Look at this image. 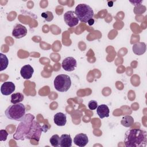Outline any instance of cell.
<instances>
[{"label":"cell","mask_w":147,"mask_h":147,"mask_svg":"<svg viewBox=\"0 0 147 147\" xmlns=\"http://www.w3.org/2000/svg\"><path fill=\"white\" fill-rule=\"evenodd\" d=\"M124 142L127 147H145L147 144L146 131L140 129H129L125 134Z\"/></svg>","instance_id":"1"},{"label":"cell","mask_w":147,"mask_h":147,"mask_svg":"<svg viewBox=\"0 0 147 147\" xmlns=\"http://www.w3.org/2000/svg\"><path fill=\"white\" fill-rule=\"evenodd\" d=\"M34 119V117L33 115L31 114H26L24 118L17 126L16 131L13 136L14 139L16 140H24L31 129Z\"/></svg>","instance_id":"2"},{"label":"cell","mask_w":147,"mask_h":147,"mask_svg":"<svg viewBox=\"0 0 147 147\" xmlns=\"http://www.w3.org/2000/svg\"><path fill=\"white\" fill-rule=\"evenodd\" d=\"M25 107L21 103L9 106L5 110L6 117L11 120L21 121L25 116Z\"/></svg>","instance_id":"3"},{"label":"cell","mask_w":147,"mask_h":147,"mask_svg":"<svg viewBox=\"0 0 147 147\" xmlns=\"http://www.w3.org/2000/svg\"><path fill=\"white\" fill-rule=\"evenodd\" d=\"M75 13L79 20L83 22H87L88 20L92 19L94 16L92 9L88 5L80 3L75 8Z\"/></svg>","instance_id":"4"},{"label":"cell","mask_w":147,"mask_h":147,"mask_svg":"<svg viewBox=\"0 0 147 147\" xmlns=\"http://www.w3.org/2000/svg\"><path fill=\"white\" fill-rule=\"evenodd\" d=\"M55 88L61 92L67 91L71 86L70 77L65 74H60L56 76L54 79Z\"/></svg>","instance_id":"5"},{"label":"cell","mask_w":147,"mask_h":147,"mask_svg":"<svg viewBox=\"0 0 147 147\" xmlns=\"http://www.w3.org/2000/svg\"><path fill=\"white\" fill-rule=\"evenodd\" d=\"M42 131H45L44 130H43L42 126L38 122L34 120L31 129L29 133L26 136L25 138L29 140L33 139L38 142L41 134V132Z\"/></svg>","instance_id":"6"},{"label":"cell","mask_w":147,"mask_h":147,"mask_svg":"<svg viewBox=\"0 0 147 147\" xmlns=\"http://www.w3.org/2000/svg\"><path fill=\"white\" fill-rule=\"evenodd\" d=\"M64 20L65 24L69 27H74L79 23V19L76 15L75 11L69 10L64 14Z\"/></svg>","instance_id":"7"},{"label":"cell","mask_w":147,"mask_h":147,"mask_svg":"<svg viewBox=\"0 0 147 147\" xmlns=\"http://www.w3.org/2000/svg\"><path fill=\"white\" fill-rule=\"evenodd\" d=\"M77 65V62L75 58L72 57H67L65 58L61 63L62 68L66 71L71 72L74 71Z\"/></svg>","instance_id":"8"},{"label":"cell","mask_w":147,"mask_h":147,"mask_svg":"<svg viewBox=\"0 0 147 147\" xmlns=\"http://www.w3.org/2000/svg\"><path fill=\"white\" fill-rule=\"evenodd\" d=\"M27 32V29L25 26L20 24H17L13 29L12 35L16 38H21L25 36Z\"/></svg>","instance_id":"9"},{"label":"cell","mask_w":147,"mask_h":147,"mask_svg":"<svg viewBox=\"0 0 147 147\" xmlns=\"http://www.w3.org/2000/svg\"><path fill=\"white\" fill-rule=\"evenodd\" d=\"M16 89V86L12 82H5L1 87V94L3 95H9L12 94Z\"/></svg>","instance_id":"10"},{"label":"cell","mask_w":147,"mask_h":147,"mask_svg":"<svg viewBox=\"0 0 147 147\" xmlns=\"http://www.w3.org/2000/svg\"><path fill=\"white\" fill-rule=\"evenodd\" d=\"M74 144L80 147L85 146L88 142V138L84 133L76 134L74 138Z\"/></svg>","instance_id":"11"},{"label":"cell","mask_w":147,"mask_h":147,"mask_svg":"<svg viewBox=\"0 0 147 147\" xmlns=\"http://www.w3.org/2000/svg\"><path fill=\"white\" fill-rule=\"evenodd\" d=\"M34 72L33 68L29 64H26L22 67L20 70L21 76L25 79H29L32 78Z\"/></svg>","instance_id":"12"},{"label":"cell","mask_w":147,"mask_h":147,"mask_svg":"<svg viewBox=\"0 0 147 147\" xmlns=\"http://www.w3.org/2000/svg\"><path fill=\"white\" fill-rule=\"evenodd\" d=\"M146 46L144 42H138L133 44L132 49L134 54L137 55H142L146 51Z\"/></svg>","instance_id":"13"},{"label":"cell","mask_w":147,"mask_h":147,"mask_svg":"<svg viewBox=\"0 0 147 147\" xmlns=\"http://www.w3.org/2000/svg\"><path fill=\"white\" fill-rule=\"evenodd\" d=\"M53 121L57 126H63L67 122L66 115L61 112L57 113L53 117Z\"/></svg>","instance_id":"14"},{"label":"cell","mask_w":147,"mask_h":147,"mask_svg":"<svg viewBox=\"0 0 147 147\" xmlns=\"http://www.w3.org/2000/svg\"><path fill=\"white\" fill-rule=\"evenodd\" d=\"M96 113L99 117V118L102 119L105 117H109L110 110L107 105L102 104L99 106H98L96 108Z\"/></svg>","instance_id":"15"},{"label":"cell","mask_w":147,"mask_h":147,"mask_svg":"<svg viewBox=\"0 0 147 147\" xmlns=\"http://www.w3.org/2000/svg\"><path fill=\"white\" fill-rule=\"evenodd\" d=\"M72 140L69 134H63L60 137L59 145L61 147H71Z\"/></svg>","instance_id":"16"},{"label":"cell","mask_w":147,"mask_h":147,"mask_svg":"<svg viewBox=\"0 0 147 147\" xmlns=\"http://www.w3.org/2000/svg\"><path fill=\"white\" fill-rule=\"evenodd\" d=\"M134 122V121L133 118L129 115H126L123 116L121 121V125L127 127L131 126L133 125Z\"/></svg>","instance_id":"17"},{"label":"cell","mask_w":147,"mask_h":147,"mask_svg":"<svg viewBox=\"0 0 147 147\" xmlns=\"http://www.w3.org/2000/svg\"><path fill=\"white\" fill-rule=\"evenodd\" d=\"M24 99V95L21 92L14 93L11 96L10 102L12 104H17L22 102Z\"/></svg>","instance_id":"18"},{"label":"cell","mask_w":147,"mask_h":147,"mask_svg":"<svg viewBox=\"0 0 147 147\" xmlns=\"http://www.w3.org/2000/svg\"><path fill=\"white\" fill-rule=\"evenodd\" d=\"M0 71L5 69L7 67L9 64V60L7 56L2 53H0Z\"/></svg>","instance_id":"19"},{"label":"cell","mask_w":147,"mask_h":147,"mask_svg":"<svg viewBox=\"0 0 147 147\" xmlns=\"http://www.w3.org/2000/svg\"><path fill=\"white\" fill-rule=\"evenodd\" d=\"M49 142L52 145V146L54 147H57L59 146L60 137L57 134H54L50 138Z\"/></svg>","instance_id":"20"},{"label":"cell","mask_w":147,"mask_h":147,"mask_svg":"<svg viewBox=\"0 0 147 147\" xmlns=\"http://www.w3.org/2000/svg\"><path fill=\"white\" fill-rule=\"evenodd\" d=\"M41 16L42 17H43L44 18V20L46 21H48V22H50V21H52L53 19V17H54L53 13L51 11H49L42 13Z\"/></svg>","instance_id":"21"},{"label":"cell","mask_w":147,"mask_h":147,"mask_svg":"<svg viewBox=\"0 0 147 147\" xmlns=\"http://www.w3.org/2000/svg\"><path fill=\"white\" fill-rule=\"evenodd\" d=\"M88 107L91 110H95L98 107V103L94 100H91L88 103Z\"/></svg>","instance_id":"22"},{"label":"cell","mask_w":147,"mask_h":147,"mask_svg":"<svg viewBox=\"0 0 147 147\" xmlns=\"http://www.w3.org/2000/svg\"><path fill=\"white\" fill-rule=\"evenodd\" d=\"M8 136V133L6 130L1 129L0 130V141H5L6 140Z\"/></svg>","instance_id":"23"},{"label":"cell","mask_w":147,"mask_h":147,"mask_svg":"<svg viewBox=\"0 0 147 147\" xmlns=\"http://www.w3.org/2000/svg\"><path fill=\"white\" fill-rule=\"evenodd\" d=\"M87 23H88V24L90 26L94 24V20L93 18L90 19V20H88V21Z\"/></svg>","instance_id":"24"}]
</instances>
